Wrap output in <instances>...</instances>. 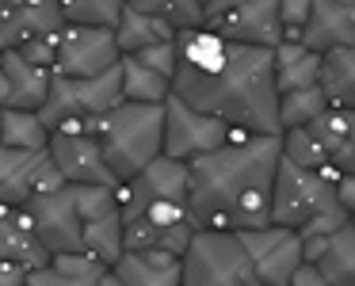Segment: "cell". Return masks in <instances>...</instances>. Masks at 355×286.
<instances>
[{"mask_svg": "<svg viewBox=\"0 0 355 286\" xmlns=\"http://www.w3.org/2000/svg\"><path fill=\"white\" fill-rule=\"evenodd\" d=\"M65 24L77 27H111L115 31L119 16H123L126 0H58Z\"/></svg>", "mask_w": 355, "mask_h": 286, "instance_id": "cell-30", "label": "cell"}, {"mask_svg": "<svg viewBox=\"0 0 355 286\" xmlns=\"http://www.w3.org/2000/svg\"><path fill=\"white\" fill-rule=\"evenodd\" d=\"M283 157V134H252L187 161V222L191 229L245 233L271 225V187Z\"/></svg>", "mask_w": 355, "mask_h": 286, "instance_id": "cell-2", "label": "cell"}, {"mask_svg": "<svg viewBox=\"0 0 355 286\" xmlns=\"http://www.w3.org/2000/svg\"><path fill=\"white\" fill-rule=\"evenodd\" d=\"M103 278V275H100ZM100 278H80V275H62V271H54L46 263V267L31 271L27 275V286H100Z\"/></svg>", "mask_w": 355, "mask_h": 286, "instance_id": "cell-36", "label": "cell"}, {"mask_svg": "<svg viewBox=\"0 0 355 286\" xmlns=\"http://www.w3.org/2000/svg\"><path fill=\"white\" fill-rule=\"evenodd\" d=\"M191 225H149L141 217L123 222V252H172L184 256L191 244Z\"/></svg>", "mask_w": 355, "mask_h": 286, "instance_id": "cell-22", "label": "cell"}, {"mask_svg": "<svg viewBox=\"0 0 355 286\" xmlns=\"http://www.w3.org/2000/svg\"><path fill=\"white\" fill-rule=\"evenodd\" d=\"M123 103V80L119 65L100 77H58L50 80V96L42 103V123L46 130H58L65 123H100L107 111Z\"/></svg>", "mask_w": 355, "mask_h": 286, "instance_id": "cell-5", "label": "cell"}, {"mask_svg": "<svg viewBox=\"0 0 355 286\" xmlns=\"http://www.w3.org/2000/svg\"><path fill=\"white\" fill-rule=\"evenodd\" d=\"M230 42H245V46L275 50L283 42V24H279V0H245L222 19L207 24Z\"/></svg>", "mask_w": 355, "mask_h": 286, "instance_id": "cell-13", "label": "cell"}, {"mask_svg": "<svg viewBox=\"0 0 355 286\" xmlns=\"http://www.w3.org/2000/svg\"><path fill=\"white\" fill-rule=\"evenodd\" d=\"M324 111H329V100H324L321 84H317V88H302V92H286V96H279V130L313 126Z\"/></svg>", "mask_w": 355, "mask_h": 286, "instance_id": "cell-28", "label": "cell"}, {"mask_svg": "<svg viewBox=\"0 0 355 286\" xmlns=\"http://www.w3.org/2000/svg\"><path fill=\"white\" fill-rule=\"evenodd\" d=\"M352 225H355V214H352Z\"/></svg>", "mask_w": 355, "mask_h": 286, "instance_id": "cell-43", "label": "cell"}, {"mask_svg": "<svg viewBox=\"0 0 355 286\" xmlns=\"http://www.w3.org/2000/svg\"><path fill=\"white\" fill-rule=\"evenodd\" d=\"M126 4H130V8H138V12H146V16L164 19V24L176 27V31H195V27H207L199 0H126Z\"/></svg>", "mask_w": 355, "mask_h": 286, "instance_id": "cell-29", "label": "cell"}, {"mask_svg": "<svg viewBox=\"0 0 355 286\" xmlns=\"http://www.w3.org/2000/svg\"><path fill=\"white\" fill-rule=\"evenodd\" d=\"M283 157L298 168H324L329 164V153H324L321 138H317L313 126H298V130H283Z\"/></svg>", "mask_w": 355, "mask_h": 286, "instance_id": "cell-31", "label": "cell"}, {"mask_svg": "<svg viewBox=\"0 0 355 286\" xmlns=\"http://www.w3.org/2000/svg\"><path fill=\"white\" fill-rule=\"evenodd\" d=\"M0 145H8V149H46L50 145V130H46V123H42L39 111L4 107V115H0Z\"/></svg>", "mask_w": 355, "mask_h": 286, "instance_id": "cell-27", "label": "cell"}, {"mask_svg": "<svg viewBox=\"0 0 355 286\" xmlns=\"http://www.w3.org/2000/svg\"><path fill=\"white\" fill-rule=\"evenodd\" d=\"M347 12H352V19H355V0H352V4H347Z\"/></svg>", "mask_w": 355, "mask_h": 286, "instance_id": "cell-42", "label": "cell"}, {"mask_svg": "<svg viewBox=\"0 0 355 286\" xmlns=\"http://www.w3.org/2000/svg\"><path fill=\"white\" fill-rule=\"evenodd\" d=\"M19 54H24V62L39 65V69H50L54 73V62H58V31L54 35H35V39H27L24 46H16Z\"/></svg>", "mask_w": 355, "mask_h": 286, "instance_id": "cell-33", "label": "cell"}, {"mask_svg": "<svg viewBox=\"0 0 355 286\" xmlns=\"http://www.w3.org/2000/svg\"><path fill=\"white\" fill-rule=\"evenodd\" d=\"M344 4H352V0H344Z\"/></svg>", "mask_w": 355, "mask_h": 286, "instance_id": "cell-45", "label": "cell"}, {"mask_svg": "<svg viewBox=\"0 0 355 286\" xmlns=\"http://www.w3.org/2000/svg\"><path fill=\"white\" fill-rule=\"evenodd\" d=\"M58 0H0V50H16L35 35L62 31Z\"/></svg>", "mask_w": 355, "mask_h": 286, "instance_id": "cell-14", "label": "cell"}, {"mask_svg": "<svg viewBox=\"0 0 355 286\" xmlns=\"http://www.w3.org/2000/svg\"><path fill=\"white\" fill-rule=\"evenodd\" d=\"M0 260H12L27 271H39L50 263V252L42 248L24 206H0Z\"/></svg>", "mask_w": 355, "mask_h": 286, "instance_id": "cell-17", "label": "cell"}, {"mask_svg": "<svg viewBox=\"0 0 355 286\" xmlns=\"http://www.w3.org/2000/svg\"><path fill=\"white\" fill-rule=\"evenodd\" d=\"M291 286H329V283H324V275L317 271V263H302V267L294 271Z\"/></svg>", "mask_w": 355, "mask_h": 286, "instance_id": "cell-39", "label": "cell"}, {"mask_svg": "<svg viewBox=\"0 0 355 286\" xmlns=\"http://www.w3.org/2000/svg\"><path fill=\"white\" fill-rule=\"evenodd\" d=\"M317 138H321L329 164L344 176H355V111H340L329 107L321 118L313 123Z\"/></svg>", "mask_w": 355, "mask_h": 286, "instance_id": "cell-20", "label": "cell"}, {"mask_svg": "<svg viewBox=\"0 0 355 286\" xmlns=\"http://www.w3.org/2000/svg\"><path fill=\"white\" fill-rule=\"evenodd\" d=\"M115 202L123 222H134L153 202H184L187 206V164L172 157H157L138 176L115 184Z\"/></svg>", "mask_w": 355, "mask_h": 286, "instance_id": "cell-7", "label": "cell"}, {"mask_svg": "<svg viewBox=\"0 0 355 286\" xmlns=\"http://www.w3.org/2000/svg\"><path fill=\"white\" fill-rule=\"evenodd\" d=\"M111 275L123 286H180L184 263L172 252H123L111 263Z\"/></svg>", "mask_w": 355, "mask_h": 286, "instance_id": "cell-18", "label": "cell"}, {"mask_svg": "<svg viewBox=\"0 0 355 286\" xmlns=\"http://www.w3.org/2000/svg\"><path fill=\"white\" fill-rule=\"evenodd\" d=\"M100 286H123V283H119V278H115V275H111V271H107V275L100 278Z\"/></svg>", "mask_w": 355, "mask_h": 286, "instance_id": "cell-41", "label": "cell"}, {"mask_svg": "<svg viewBox=\"0 0 355 286\" xmlns=\"http://www.w3.org/2000/svg\"><path fill=\"white\" fill-rule=\"evenodd\" d=\"M103 161L115 184L138 176L146 164L164 157V103H119L96 126Z\"/></svg>", "mask_w": 355, "mask_h": 286, "instance_id": "cell-3", "label": "cell"}, {"mask_svg": "<svg viewBox=\"0 0 355 286\" xmlns=\"http://www.w3.org/2000/svg\"><path fill=\"white\" fill-rule=\"evenodd\" d=\"M130 57H138L146 69L161 73V77H168V80H172V73H176V42H161V46H149V50L130 54Z\"/></svg>", "mask_w": 355, "mask_h": 286, "instance_id": "cell-35", "label": "cell"}, {"mask_svg": "<svg viewBox=\"0 0 355 286\" xmlns=\"http://www.w3.org/2000/svg\"><path fill=\"white\" fill-rule=\"evenodd\" d=\"M65 187L46 149H8L0 145V206H27L35 195Z\"/></svg>", "mask_w": 355, "mask_h": 286, "instance_id": "cell-8", "label": "cell"}, {"mask_svg": "<svg viewBox=\"0 0 355 286\" xmlns=\"http://www.w3.org/2000/svg\"><path fill=\"white\" fill-rule=\"evenodd\" d=\"M180 263H184L180 286H260L237 233L195 229Z\"/></svg>", "mask_w": 355, "mask_h": 286, "instance_id": "cell-4", "label": "cell"}, {"mask_svg": "<svg viewBox=\"0 0 355 286\" xmlns=\"http://www.w3.org/2000/svg\"><path fill=\"white\" fill-rule=\"evenodd\" d=\"M332 191H336V202L347 210V217H352L355 214V176H340Z\"/></svg>", "mask_w": 355, "mask_h": 286, "instance_id": "cell-37", "label": "cell"}, {"mask_svg": "<svg viewBox=\"0 0 355 286\" xmlns=\"http://www.w3.org/2000/svg\"><path fill=\"white\" fill-rule=\"evenodd\" d=\"M298 42L306 50H313V54H321V57L329 54V50L352 46L355 42V19H352L344 0H313Z\"/></svg>", "mask_w": 355, "mask_h": 286, "instance_id": "cell-15", "label": "cell"}, {"mask_svg": "<svg viewBox=\"0 0 355 286\" xmlns=\"http://www.w3.org/2000/svg\"><path fill=\"white\" fill-rule=\"evenodd\" d=\"M252 134L237 130V126L222 123L214 115H202V111L180 103L176 96L164 100V157L172 161H195V157H207L222 145H241Z\"/></svg>", "mask_w": 355, "mask_h": 286, "instance_id": "cell-6", "label": "cell"}, {"mask_svg": "<svg viewBox=\"0 0 355 286\" xmlns=\"http://www.w3.org/2000/svg\"><path fill=\"white\" fill-rule=\"evenodd\" d=\"M161 42H176V27H168L164 19L146 16V12H138V8L126 4L123 16H119V24H115L119 54L130 57V54H141V50H149V46H161Z\"/></svg>", "mask_w": 355, "mask_h": 286, "instance_id": "cell-21", "label": "cell"}, {"mask_svg": "<svg viewBox=\"0 0 355 286\" xmlns=\"http://www.w3.org/2000/svg\"><path fill=\"white\" fill-rule=\"evenodd\" d=\"M271 62H275V92H302V88H317L321 84V54L306 50L302 42H279L271 50Z\"/></svg>", "mask_w": 355, "mask_h": 286, "instance_id": "cell-19", "label": "cell"}, {"mask_svg": "<svg viewBox=\"0 0 355 286\" xmlns=\"http://www.w3.org/2000/svg\"><path fill=\"white\" fill-rule=\"evenodd\" d=\"M199 4H202V0H199Z\"/></svg>", "mask_w": 355, "mask_h": 286, "instance_id": "cell-46", "label": "cell"}, {"mask_svg": "<svg viewBox=\"0 0 355 286\" xmlns=\"http://www.w3.org/2000/svg\"><path fill=\"white\" fill-rule=\"evenodd\" d=\"M309 8H313V0H279V24H283L286 42H298L302 27L309 19Z\"/></svg>", "mask_w": 355, "mask_h": 286, "instance_id": "cell-34", "label": "cell"}, {"mask_svg": "<svg viewBox=\"0 0 355 286\" xmlns=\"http://www.w3.org/2000/svg\"><path fill=\"white\" fill-rule=\"evenodd\" d=\"M237 4H245V0H202V19L214 24V19H222L225 12H233Z\"/></svg>", "mask_w": 355, "mask_h": 286, "instance_id": "cell-40", "label": "cell"}, {"mask_svg": "<svg viewBox=\"0 0 355 286\" xmlns=\"http://www.w3.org/2000/svg\"><path fill=\"white\" fill-rule=\"evenodd\" d=\"M119 80L126 103H164L172 96V80L146 69L138 57H119Z\"/></svg>", "mask_w": 355, "mask_h": 286, "instance_id": "cell-25", "label": "cell"}, {"mask_svg": "<svg viewBox=\"0 0 355 286\" xmlns=\"http://www.w3.org/2000/svg\"><path fill=\"white\" fill-rule=\"evenodd\" d=\"M0 115H4V107H0Z\"/></svg>", "mask_w": 355, "mask_h": 286, "instance_id": "cell-44", "label": "cell"}, {"mask_svg": "<svg viewBox=\"0 0 355 286\" xmlns=\"http://www.w3.org/2000/svg\"><path fill=\"white\" fill-rule=\"evenodd\" d=\"M119 46L111 27H77L65 24L58 31V77H100L119 65Z\"/></svg>", "mask_w": 355, "mask_h": 286, "instance_id": "cell-9", "label": "cell"}, {"mask_svg": "<svg viewBox=\"0 0 355 286\" xmlns=\"http://www.w3.org/2000/svg\"><path fill=\"white\" fill-rule=\"evenodd\" d=\"M172 96L237 130L283 134L271 50L230 42L210 27L176 31Z\"/></svg>", "mask_w": 355, "mask_h": 286, "instance_id": "cell-1", "label": "cell"}, {"mask_svg": "<svg viewBox=\"0 0 355 286\" xmlns=\"http://www.w3.org/2000/svg\"><path fill=\"white\" fill-rule=\"evenodd\" d=\"M80 229H85V252L111 271V263L123 256V214L107 210L100 217H88Z\"/></svg>", "mask_w": 355, "mask_h": 286, "instance_id": "cell-26", "label": "cell"}, {"mask_svg": "<svg viewBox=\"0 0 355 286\" xmlns=\"http://www.w3.org/2000/svg\"><path fill=\"white\" fill-rule=\"evenodd\" d=\"M241 244H245L252 271L260 278V286H291L294 271L306 263L302 256V240L294 229L286 225H263V229H245L237 233Z\"/></svg>", "mask_w": 355, "mask_h": 286, "instance_id": "cell-10", "label": "cell"}, {"mask_svg": "<svg viewBox=\"0 0 355 286\" xmlns=\"http://www.w3.org/2000/svg\"><path fill=\"white\" fill-rule=\"evenodd\" d=\"M321 92L329 107L355 111V42L321 57Z\"/></svg>", "mask_w": 355, "mask_h": 286, "instance_id": "cell-23", "label": "cell"}, {"mask_svg": "<svg viewBox=\"0 0 355 286\" xmlns=\"http://www.w3.org/2000/svg\"><path fill=\"white\" fill-rule=\"evenodd\" d=\"M317 271L324 275L329 286H355V225H340L329 237L321 260H317Z\"/></svg>", "mask_w": 355, "mask_h": 286, "instance_id": "cell-24", "label": "cell"}, {"mask_svg": "<svg viewBox=\"0 0 355 286\" xmlns=\"http://www.w3.org/2000/svg\"><path fill=\"white\" fill-rule=\"evenodd\" d=\"M27 217H31L35 233H39L42 248L50 256H69V252H85V229H80V214L73 202V187H58L50 195H35L27 202Z\"/></svg>", "mask_w": 355, "mask_h": 286, "instance_id": "cell-11", "label": "cell"}, {"mask_svg": "<svg viewBox=\"0 0 355 286\" xmlns=\"http://www.w3.org/2000/svg\"><path fill=\"white\" fill-rule=\"evenodd\" d=\"M46 153L69 187H115L96 134H50Z\"/></svg>", "mask_w": 355, "mask_h": 286, "instance_id": "cell-12", "label": "cell"}, {"mask_svg": "<svg viewBox=\"0 0 355 286\" xmlns=\"http://www.w3.org/2000/svg\"><path fill=\"white\" fill-rule=\"evenodd\" d=\"M50 267L62 271V275H80V278H100L107 275L100 260H92L88 252H69V256H50Z\"/></svg>", "mask_w": 355, "mask_h": 286, "instance_id": "cell-32", "label": "cell"}, {"mask_svg": "<svg viewBox=\"0 0 355 286\" xmlns=\"http://www.w3.org/2000/svg\"><path fill=\"white\" fill-rule=\"evenodd\" d=\"M27 275H31L27 267H19L12 260H0V286H27Z\"/></svg>", "mask_w": 355, "mask_h": 286, "instance_id": "cell-38", "label": "cell"}, {"mask_svg": "<svg viewBox=\"0 0 355 286\" xmlns=\"http://www.w3.org/2000/svg\"><path fill=\"white\" fill-rule=\"evenodd\" d=\"M0 73H4V84H8V103H4V107L42 111V103H46V96H50L54 73L24 62L19 50H0Z\"/></svg>", "mask_w": 355, "mask_h": 286, "instance_id": "cell-16", "label": "cell"}]
</instances>
